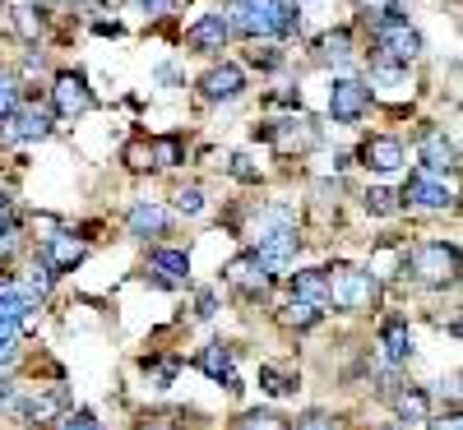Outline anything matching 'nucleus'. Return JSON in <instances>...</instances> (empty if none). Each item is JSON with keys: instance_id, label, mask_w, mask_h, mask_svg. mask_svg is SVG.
<instances>
[{"instance_id": "obj_1", "label": "nucleus", "mask_w": 463, "mask_h": 430, "mask_svg": "<svg viewBox=\"0 0 463 430\" xmlns=\"http://www.w3.org/2000/svg\"><path fill=\"white\" fill-rule=\"evenodd\" d=\"M227 33L241 37H292L297 33V0H227L218 10Z\"/></svg>"}, {"instance_id": "obj_2", "label": "nucleus", "mask_w": 463, "mask_h": 430, "mask_svg": "<svg viewBox=\"0 0 463 430\" xmlns=\"http://www.w3.org/2000/svg\"><path fill=\"white\" fill-rule=\"evenodd\" d=\"M325 287H329V305L347 310V315H366V310L380 305V278L371 268L334 264V268H325Z\"/></svg>"}, {"instance_id": "obj_3", "label": "nucleus", "mask_w": 463, "mask_h": 430, "mask_svg": "<svg viewBox=\"0 0 463 430\" xmlns=\"http://www.w3.org/2000/svg\"><path fill=\"white\" fill-rule=\"evenodd\" d=\"M371 37H375V56L384 65H412L421 56V33L394 10V14H380L371 19Z\"/></svg>"}, {"instance_id": "obj_4", "label": "nucleus", "mask_w": 463, "mask_h": 430, "mask_svg": "<svg viewBox=\"0 0 463 430\" xmlns=\"http://www.w3.org/2000/svg\"><path fill=\"white\" fill-rule=\"evenodd\" d=\"M408 268H412V278L421 287H454L458 283V246H449V241H421L408 255Z\"/></svg>"}, {"instance_id": "obj_5", "label": "nucleus", "mask_w": 463, "mask_h": 430, "mask_svg": "<svg viewBox=\"0 0 463 430\" xmlns=\"http://www.w3.org/2000/svg\"><path fill=\"white\" fill-rule=\"evenodd\" d=\"M52 126H56L52 111H43L37 102H19L5 121H0V139L5 144H33V139H47Z\"/></svg>"}, {"instance_id": "obj_6", "label": "nucleus", "mask_w": 463, "mask_h": 430, "mask_svg": "<svg viewBox=\"0 0 463 430\" xmlns=\"http://www.w3.org/2000/svg\"><path fill=\"white\" fill-rule=\"evenodd\" d=\"M399 200L408 204V209H427V213H445V209H454V190L436 176V172H412L408 181H403V194Z\"/></svg>"}, {"instance_id": "obj_7", "label": "nucleus", "mask_w": 463, "mask_h": 430, "mask_svg": "<svg viewBox=\"0 0 463 430\" xmlns=\"http://www.w3.org/2000/svg\"><path fill=\"white\" fill-rule=\"evenodd\" d=\"M417 158H421V172H458V144L440 130V126H421L417 130Z\"/></svg>"}, {"instance_id": "obj_8", "label": "nucleus", "mask_w": 463, "mask_h": 430, "mask_svg": "<svg viewBox=\"0 0 463 430\" xmlns=\"http://www.w3.org/2000/svg\"><path fill=\"white\" fill-rule=\"evenodd\" d=\"M52 102H56V116L61 121H74V116H84L93 107V93H89V79L80 70H61L52 79Z\"/></svg>"}, {"instance_id": "obj_9", "label": "nucleus", "mask_w": 463, "mask_h": 430, "mask_svg": "<svg viewBox=\"0 0 463 430\" xmlns=\"http://www.w3.org/2000/svg\"><path fill=\"white\" fill-rule=\"evenodd\" d=\"M297 250H301V231L297 227H283V231H274V237L255 241V259L264 264L269 278H283V273L292 268V259H297Z\"/></svg>"}, {"instance_id": "obj_10", "label": "nucleus", "mask_w": 463, "mask_h": 430, "mask_svg": "<svg viewBox=\"0 0 463 430\" xmlns=\"http://www.w3.org/2000/svg\"><path fill=\"white\" fill-rule=\"evenodd\" d=\"M366 107H371V89L362 79H334V89H329V116L334 121L353 126L366 116Z\"/></svg>"}, {"instance_id": "obj_11", "label": "nucleus", "mask_w": 463, "mask_h": 430, "mask_svg": "<svg viewBox=\"0 0 463 430\" xmlns=\"http://www.w3.org/2000/svg\"><path fill=\"white\" fill-rule=\"evenodd\" d=\"M246 93V74L241 65H213L200 74V98L204 102H237Z\"/></svg>"}, {"instance_id": "obj_12", "label": "nucleus", "mask_w": 463, "mask_h": 430, "mask_svg": "<svg viewBox=\"0 0 463 430\" xmlns=\"http://www.w3.org/2000/svg\"><path fill=\"white\" fill-rule=\"evenodd\" d=\"M89 246L74 237V231H52V237L43 241V250H37V259H43L52 273H70L74 264H84Z\"/></svg>"}, {"instance_id": "obj_13", "label": "nucleus", "mask_w": 463, "mask_h": 430, "mask_svg": "<svg viewBox=\"0 0 463 430\" xmlns=\"http://www.w3.org/2000/svg\"><path fill=\"white\" fill-rule=\"evenodd\" d=\"M255 135H264L279 153H301V148H311V139H316V130H311L306 116H288V121H274V126H264V130L255 126Z\"/></svg>"}, {"instance_id": "obj_14", "label": "nucleus", "mask_w": 463, "mask_h": 430, "mask_svg": "<svg viewBox=\"0 0 463 430\" xmlns=\"http://www.w3.org/2000/svg\"><path fill=\"white\" fill-rule=\"evenodd\" d=\"M222 278H227L232 287H237V292H246V296H260V292H269V283H274V278L264 273V264L255 259V250H246V255L232 259Z\"/></svg>"}, {"instance_id": "obj_15", "label": "nucleus", "mask_w": 463, "mask_h": 430, "mask_svg": "<svg viewBox=\"0 0 463 430\" xmlns=\"http://www.w3.org/2000/svg\"><path fill=\"white\" fill-rule=\"evenodd\" d=\"M227 19L222 14H200L195 23L185 28V47L190 51H222L227 47Z\"/></svg>"}, {"instance_id": "obj_16", "label": "nucleus", "mask_w": 463, "mask_h": 430, "mask_svg": "<svg viewBox=\"0 0 463 430\" xmlns=\"http://www.w3.org/2000/svg\"><path fill=\"white\" fill-rule=\"evenodd\" d=\"M148 273H153V283H163V287H185L190 283V255L185 250H153Z\"/></svg>"}, {"instance_id": "obj_17", "label": "nucleus", "mask_w": 463, "mask_h": 430, "mask_svg": "<svg viewBox=\"0 0 463 430\" xmlns=\"http://www.w3.org/2000/svg\"><path fill=\"white\" fill-rule=\"evenodd\" d=\"M362 167H371V172H399L403 167V144L399 139H390V135H371L366 144H362Z\"/></svg>"}, {"instance_id": "obj_18", "label": "nucleus", "mask_w": 463, "mask_h": 430, "mask_svg": "<svg viewBox=\"0 0 463 430\" xmlns=\"http://www.w3.org/2000/svg\"><path fill=\"white\" fill-rule=\"evenodd\" d=\"M200 370L209 375V379H218V384H227L232 394H241V375H237V366H232V347H222V342H209L204 351H200Z\"/></svg>"}, {"instance_id": "obj_19", "label": "nucleus", "mask_w": 463, "mask_h": 430, "mask_svg": "<svg viewBox=\"0 0 463 430\" xmlns=\"http://www.w3.org/2000/svg\"><path fill=\"white\" fill-rule=\"evenodd\" d=\"M37 305H43V296H37L28 283H5V287H0V320L24 324Z\"/></svg>"}, {"instance_id": "obj_20", "label": "nucleus", "mask_w": 463, "mask_h": 430, "mask_svg": "<svg viewBox=\"0 0 463 430\" xmlns=\"http://www.w3.org/2000/svg\"><path fill=\"white\" fill-rule=\"evenodd\" d=\"M126 227H130V237H139V241L163 237V231H167V209H163V204H153V200H135Z\"/></svg>"}, {"instance_id": "obj_21", "label": "nucleus", "mask_w": 463, "mask_h": 430, "mask_svg": "<svg viewBox=\"0 0 463 430\" xmlns=\"http://www.w3.org/2000/svg\"><path fill=\"white\" fill-rule=\"evenodd\" d=\"M371 98L380 93V98H412V74H408V65H375L371 70Z\"/></svg>"}, {"instance_id": "obj_22", "label": "nucleus", "mask_w": 463, "mask_h": 430, "mask_svg": "<svg viewBox=\"0 0 463 430\" xmlns=\"http://www.w3.org/2000/svg\"><path fill=\"white\" fill-rule=\"evenodd\" d=\"M292 301H306V305L325 310V305H329L325 268H301V273H292Z\"/></svg>"}, {"instance_id": "obj_23", "label": "nucleus", "mask_w": 463, "mask_h": 430, "mask_svg": "<svg viewBox=\"0 0 463 430\" xmlns=\"http://www.w3.org/2000/svg\"><path fill=\"white\" fill-rule=\"evenodd\" d=\"M380 347H384V357H390V361H408L412 357V329H408L403 315L380 324Z\"/></svg>"}, {"instance_id": "obj_24", "label": "nucleus", "mask_w": 463, "mask_h": 430, "mask_svg": "<svg viewBox=\"0 0 463 430\" xmlns=\"http://www.w3.org/2000/svg\"><path fill=\"white\" fill-rule=\"evenodd\" d=\"M283 227H297V213H292L288 204H274V209H260V213L250 218L246 237H250V241H264V237H274V231H283Z\"/></svg>"}, {"instance_id": "obj_25", "label": "nucleus", "mask_w": 463, "mask_h": 430, "mask_svg": "<svg viewBox=\"0 0 463 430\" xmlns=\"http://www.w3.org/2000/svg\"><path fill=\"white\" fill-rule=\"evenodd\" d=\"M320 61L325 65H353V28H334L320 37Z\"/></svg>"}, {"instance_id": "obj_26", "label": "nucleus", "mask_w": 463, "mask_h": 430, "mask_svg": "<svg viewBox=\"0 0 463 430\" xmlns=\"http://www.w3.org/2000/svg\"><path fill=\"white\" fill-rule=\"evenodd\" d=\"M394 412H399V421H427L431 416V398H427V388H403V394L394 398Z\"/></svg>"}, {"instance_id": "obj_27", "label": "nucleus", "mask_w": 463, "mask_h": 430, "mask_svg": "<svg viewBox=\"0 0 463 430\" xmlns=\"http://www.w3.org/2000/svg\"><path fill=\"white\" fill-rule=\"evenodd\" d=\"M56 412H61V394H43V398H28L24 403V421L28 425H47Z\"/></svg>"}, {"instance_id": "obj_28", "label": "nucleus", "mask_w": 463, "mask_h": 430, "mask_svg": "<svg viewBox=\"0 0 463 430\" xmlns=\"http://www.w3.org/2000/svg\"><path fill=\"white\" fill-rule=\"evenodd\" d=\"M260 388H264L269 398H288V394H297V379L283 375V370H274V366H260Z\"/></svg>"}, {"instance_id": "obj_29", "label": "nucleus", "mask_w": 463, "mask_h": 430, "mask_svg": "<svg viewBox=\"0 0 463 430\" xmlns=\"http://www.w3.org/2000/svg\"><path fill=\"white\" fill-rule=\"evenodd\" d=\"M362 204H366V213H371V218H390V213L399 209V194H394V190H384V185H371Z\"/></svg>"}, {"instance_id": "obj_30", "label": "nucleus", "mask_w": 463, "mask_h": 430, "mask_svg": "<svg viewBox=\"0 0 463 430\" xmlns=\"http://www.w3.org/2000/svg\"><path fill=\"white\" fill-rule=\"evenodd\" d=\"M316 320H320V310L306 305V301H288V305H283V324H288V329H311Z\"/></svg>"}, {"instance_id": "obj_31", "label": "nucleus", "mask_w": 463, "mask_h": 430, "mask_svg": "<svg viewBox=\"0 0 463 430\" xmlns=\"http://www.w3.org/2000/svg\"><path fill=\"white\" fill-rule=\"evenodd\" d=\"M148 148H153V167H176V163H181V139H176V135L153 139Z\"/></svg>"}, {"instance_id": "obj_32", "label": "nucleus", "mask_w": 463, "mask_h": 430, "mask_svg": "<svg viewBox=\"0 0 463 430\" xmlns=\"http://www.w3.org/2000/svg\"><path fill=\"white\" fill-rule=\"evenodd\" d=\"M14 357H19V324L0 320V366H14Z\"/></svg>"}, {"instance_id": "obj_33", "label": "nucleus", "mask_w": 463, "mask_h": 430, "mask_svg": "<svg viewBox=\"0 0 463 430\" xmlns=\"http://www.w3.org/2000/svg\"><path fill=\"white\" fill-rule=\"evenodd\" d=\"M24 102V89H19V79H10V74H0V121L14 111Z\"/></svg>"}, {"instance_id": "obj_34", "label": "nucleus", "mask_w": 463, "mask_h": 430, "mask_svg": "<svg viewBox=\"0 0 463 430\" xmlns=\"http://www.w3.org/2000/svg\"><path fill=\"white\" fill-rule=\"evenodd\" d=\"M176 209H181L185 218L204 213V190H200V185H185V190H176Z\"/></svg>"}, {"instance_id": "obj_35", "label": "nucleus", "mask_w": 463, "mask_h": 430, "mask_svg": "<svg viewBox=\"0 0 463 430\" xmlns=\"http://www.w3.org/2000/svg\"><path fill=\"white\" fill-rule=\"evenodd\" d=\"M237 430H283V421H279L274 412H246V416L237 421Z\"/></svg>"}, {"instance_id": "obj_36", "label": "nucleus", "mask_w": 463, "mask_h": 430, "mask_svg": "<svg viewBox=\"0 0 463 430\" xmlns=\"http://www.w3.org/2000/svg\"><path fill=\"white\" fill-rule=\"evenodd\" d=\"M227 172L237 176V181H250V185L260 181V167H255V163L246 158V153H232V158H227Z\"/></svg>"}, {"instance_id": "obj_37", "label": "nucleus", "mask_w": 463, "mask_h": 430, "mask_svg": "<svg viewBox=\"0 0 463 430\" xmlns=\"http://www.w3.org/2000/svg\"><path fill=\"white\" fill-rule=\"evenodd\" d=\"M126 163H130L135 172H148V167H153V148H148V144H130V148H126Z\"/></svg>"}, {"instance_id": "obj_38", "label": "nucleus", "mask_w": 463, "mask_h": 430, "mask_svg": "<svg viewBox=\"0 0 463 430\" xmlns=\"http://www.w3.org/2000/svg\"><path fill=\"white\" fill-rule=\"evenodd\" d=\"M292 430H338V425H334V416H325V412H306V416H297Z\"/></svg>"}, {"instance_id": "obj_39", "label": "nucleus", "mask_w": 463, "mask_h": 430, "mask_svg": "<svg viewBox=\"0 0 463 430\" xmlns=\"http://www.w3.org/2000/svg\"><path fill=\"white\" fill-rule=\"evenodd\" d=\"M135 5H139L148 19H163V14H172V5H176V0H135Z\"/></svg>"}, {"instance_id": "obj_40", "label": "nucleus", "mask_w": 463, "mask_h": 430, "mask_svg": "<svg viewBox=\"0 0 463 430\" xmlns=\"http://www.w3.org/2000/svg\"><path fill=\"white\" fill-rule=\"evenodd\" d=\"M362 10H366V19H380V14H394L399 0H362Z\"/></svg>"}, {"instance_id": "obj_41", "label": "nucleus", "mask_w": 463, "mask_h": 430, "mask_svg": "<svg viewBox=\"0 0 463 430\" xmlns=\"http://www.w3.org/2000/svg\"><path fill=\"white\" fill-rule=\"evenodd\" d=\"M61 430H102V425H98L89 412H80V416H65V421H61Z\"/></svg>"}, {"instance_id": "obj_42", "label": "nucleus", "mask_w": 463, "mask_h": 430, "mask_svg": "<svg viewBox=\"0 0 463 430\" xmlns=\"http://www.w3.org/2000/svg\"><path fill=\"white\" fill-rule=\"evenodd\" d=\"M14 231V213H10V200L0 194V237H10Z\"/></svg>"}, {"instance_id": "obj_43", "label": "nucleus", "mask_w": 463, "mask_h": 430, "mask_svg": "<svg viewBox=\"0 0 463 430\" xmlns=\"http://www.w3.org/2000/svg\"><path fill=\"white\" fill-rule=\"evenodd\" d=\"M213 310H218V296H213V292H200V310H195V315H200V320H209Z\"/></svg>"}, {"instance_id": "obj_44", "label": "nucleus", "mask_w": 463, "mask_h": 430, "mask_svg": "<svg viewBox=\"0 0 463 430\" xmlns=\"http://www.w3.org/2000/svg\"><path fill=\"white\" fill-rule=\"evenodd\" d=\"M431 421V416H427ZM431 430H458V412H449V416H436L431 421Z\"/></svg>"}, {"instance_id": "obj_45", "label": "nucleus", "mask_w": 463, "mask_h": 430, "mask_svg": "<svg viewBox=\"0 0 463 430\" xmlns=\"http://www.w3.org/2000/svg\"><path fill=\"white\" fill-rule=\"evenodd\" d=\"M5 398H10V384H5V379H0V403H5Z\"/></svg>"}, {"instance_id": "obj_46", "label": "nucleus", "mask_w": 463, "mask_h": 430, "mask_svg": "<svg viewBox=\"0 0 463 430\" xmlns=\"http://www.w3.org/2000/svg\"><path fill=\"white\" fill-rule=\"evenodd\" d=\"M380 430H408V425H380Z\"/></svg>"}]
</instances>
